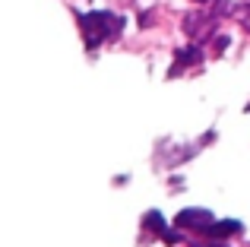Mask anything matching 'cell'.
Instances as JSON below:
<instances>
[{
    "instance_id": "6da1fadb",
    "label": "cell",
    "mask_w": 250,
    "mask_h": 247,
    "mask_svg": "<svg viewBox=\"0 0 250 247\" xmlns=\"http://www.w3.org/2000/svg\"><path fill=\"white\" fill-rule=\"evenodd\" d=\"M80 25H83V38L89 48L108 41V38H117L124 29V16H114L108 10H92V13H80Z\"/></svg>"
},
{
    "instance_id": "7a4b0ae2",
    "label": "cell",
    "mask_w": 250,
    "mask_h": 247,
    "mask_svg": "<svg viewBox=\"0 0 250 247\" xmlns=\"http://www.w3.org/2000/svg\"><path fill=\"white\" fill-rule=\"evenodd\" d=\"M215 19H219V13H190L187 19H184V32H187L193 41H206V35H212L215 29Z\"/></svg>"
},
{
    "instance_id": "3957f363",
    "label": "cell",
    "mask_w": 250,
    "mask_h": 247,
    "mask_svg": "<svg viewBox=\"0 0 250 247\" xmlns=\"http://www.w3.org/2000/svg\"><path fill=\"white\" fill-rule=\"evenodd\" d=\"M215 222V216L209 209H200V206H190V209H181L174 216L177 228H193V231H206L209 225Z\"/></svg>"
},
{
    "instance_id": "277c9868",
    "label": "cell",
    "mask_w": 250,
    "mask_h": 247,
    "mask_svg": "<svg viewBox=\"0 0 250 247\" xmlns=\"http://www.w3.org/2000/svg\"><path fill=\"white\" fill-rule=\"evenodd\" d=\"M241 231H244V225H241V222H234V219H222V222H212L203 235H206L209 241H228V238L241 235Z\"/></svg>"
},
{
    "instance_id": "5b68a950",
    "label": "cell",
    "mask_w": 250,
    "mask_h": 247,
    "mask_svg": "<svg viewBox=\"0 0 250 247\" xmlns=\"http://www.w3.org/2000/svg\"><path fill=\"white\" fill-rule=\"evenodd\" d=\"M200 61H203V48L200 44H187V48H181L174 54V67L168 70V76H177L181 70H187L190 63H200Z\"/></svg>"
},
{
    "instance_id": "8992f818",
    "label": "cell",
    "mask_w": 250,
    "mask_h": 247,
    "mask_svg": "<svg viewBox=\"0 0 250 247\" xmlns=\"http://www.w3.org/2000/svg\"><path fill=\"white\" fill-rule=\"evenodd\" d=\"M143 225H146L149 231H155V235H165V219H162V212L159 209H152V212H146V216H143Z\"/></svg>"
},
{
    "instance_id": "52a82bcc",
    "label": "cell",
    "mask_w": 250,
    "mask_h": 247,
    "mask_svg": "<svg viewBox=\"0 0 250 247\" xmlns=\"http://www.w3.org/2000/svg\"><path fill=\"white\" fill-rule=\"evenodd\" d=\"M225 44H228V38L219 35V41H215V54H222V51H225Z\"/></svg>"
},
{
    "instance_id": "ba28073f",
    "label": "cell",
    "mask_w": 250,
    "mask_h": 247,
    "mask_svg": "<svg viewBox=\"0 0 250 247\" xmlns=\"http://www.w3.org/2000/svg\"><path fill=\"white\" fill-rule=\"evenodd\" d=\"M196 247H225L222 241H215V244H196Z\"/></svg>"
},
{
    "instance_id": "9c48e42d",
    "label": "cell",
    "mask_w": 250,
    "mask_h": 247,
    "mask_svg": "<svg viewBox=\"0 0 250 247\" xmlns=\"http://www.w3.org/2000/svg\"><path fill=\"white\" fill-rule=\"evenodd\" d=\"M196 3H209V0H196Z\"/></svg>"
},
{
    "instance_id": "30bf717a",
    "label": "cell",
    "mask_w": 250,
    "mask_h": 247,
    "mask_svg": "<svg viewBox=\"0 0 250 247\" xmlns=\"http://www.w3.org/2000/svg\"><path fill=\"white\" fill-rule=\"evenodd\" d=\"M247 111H250V105H247Z\"/></svg>"
}]
</instances>
